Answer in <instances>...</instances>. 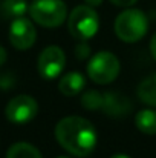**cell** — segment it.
I'll list each match as a JSON object with an SVG mask.
<instances>
[{
	"instance_id": "obj_15",
	"label": "cell",
	"mask_w": 156,
	"mask_h": 158,
	"mask_svg": "<svg viewBox=\"0 0 156 158\" xmlns=\"http://www.w3.org/2000/svg\"><path fill=\"white\" fill-rule=\"evenodd\" d=\"M81 105L87 110H97L103 107V95L98 91H87L81 95Z\"/></svg>"
},
{
	"instance_id": "obj_8",
	"label": "cell",
	"mask_w": 156,
	"mask_h": 158,
	"mask_svg": "<svg viewBox=\"0 0 156 158\" xmlns=\"http://www.w3.org/2000/svg\"><path fill=\"white\" fill-rule=\"evenodd\" d=\"M37 40V31L31 20L25 17H17L9 26V42L14 48L25 51L29 49Z\"/></svg>"
},
{
	"instance_id": "obj_20",
	"label": "cell",
	"mask_w": 156,
	"mask_h": 158,
	"mask_svg": "<svg viewBox=\"0 0 156 158\" xmlns=\"http://www.w3.org/2000/svg\"><path fill=\"white\" fill-rule=\"evenodd\" d=\"M84 2H86V5H89V6H92V8L100 6V5L103 3V0H84Z\"/></svg>"
},
{
	"instance_id": "obj_21",
	"label": "cell",
	"mask_w": 156,
	"mask_h": 158,
	"mask_svg": "<svg viewBox=\"0 0 156 158\" xmlns=\"http://www.w3.org/2000/svg\"><path fill=\"white\" fill-rule=\"evenodd\" d=\"M110 158H130L129 155H126V154H113Z\"/></svg>"
},
{
	"instance_id": "obj_18",
	"label": "cell",
	"mask_w": 156,
	"mask_h": 158,
	"mask_svg": "<svg viewBox=\"0 0 156 158\" xmlns=\"http://www.w3.org/2000/svg\"><path fill=\"white\" fill-rule=\"evenodd\" d=\"M150 52L153 55V58L156 60V32L153 34V37H152V40H150Z\"/></svg>"
},
{
	"instance_id": "obj_22",
	"label": "cell",
	"mask_w": 156,
	"mask_h": 158,
	"mask_svg": "<svg viewBox=\"0 0 156 158\" xmlns=\"http://www.w3.org/2000/svg\"><path fill=\"white\" fill-rule=\"evenodd\" d=\"M60 158H67V157H60Z\"/></svg>"
},
{
	"instance_id": "obj_16",
	"label": "cell",
	"mask_w": 156,
	"mask_h": 158,
	"mask_svg": "<svg viewBox=\"0 0 156 158\" xmlns=\"http://www.w3.org/2000/svg\"><path fill=\"white\" fill-rule=\"evenodd\" d=\"M75 55L78 60H86L87 57H90V46L86 43H80L75 48Z\"/></svg>"
},
{
	"instance_id": "obj_9",
	"label": "cell",
	"mask_w": 156,
	"mask_h": 158,
	"mask_svg": "<svg viewBox=\"0 0 156 158\" xmlns=\"http://www.w3.org/2000/svg\"><path fill=\"white\" fill-rule=\"evenodd\" d=\"M101 110L112 118H124L130 114L132 103L124 94L112 91V92H106L103 95Z\"/></svg>"
},
{
	"instance_id": "obj_10",
	"label": "cell",
	"mask_w": 156,
	"mask_h": 158,
	"mask_svg": "<svg viewBox=\"0 0 156 158\" xmlns=\"http://www.w3.org/2000/svg\"><path fill=\"white\" fill-rule=\"evenodd\" d=\"M84 77L80 72H67L66 75H63L58 81V89L63 95L66 97H72L77 94H81V91L84 89Z\"/></svg>"
},
{
	"instance_id": "obj_14",
	"label": "cell",
	"mask_w": 156,
	"mask_h": 158,
	"mask_svg": "<svg viewBox=\"0 0 156 158\" xmlns=\"http://www.w3.org/2000/svg\"><path fill=\"white\" fill-rule=\"evenodd\" d=\"M6 158H43L40 151L29 144V143H25V141H20V143H15L12 144L9 149H8V154Z\"/></svg>"
},
{
	"instance_id": "obj_6",
	"label": "cell",
	"mask_w": 156,
	"mask_h": 158,
	"mask_svg": "<svg viewBox=\"0 0 156 158\" xmlns=\"http://www.w3.org/2000/svg\"><path fill=\"white\" fill-rule=\"evenodd\" d=\"M37 112H38V105L35 98H32L31 95L14 97L5 109L6 118L15 124H23L31 121L32 118H35Z\"/></svg>"
},
{
	"instance_id": "obj_5",
	"label": "cell",
	"mask_w": 156,
	"mask_h": 158,
	"mask_svg": "<svg viewBox=\"0 0 156 158\" xmlns=\"http://www.w3.org/2000/svg\"><path fill=\"white\" fill-rule=\"evenodd\" d=\"M121 64L116 55L107 51H101L94 55L87 64V75L98 85L112 83L119 74Z\"/></svg>"
},
{
	"instance_id": "obj_12",
	"label": "cell",
	"mask_w": 156,
	"mask_h": 158,
	"mask_svg": "<svg viewBox=\"0 0 156 158\" xmlns=\"http://www.w3.org/2000/svg\"><path fill=\"white\" fill-rule=\"evenodd\" d=\"M29 11L26 0H3L0 5V15L3 19H17L23 17V14Z\"/></svg>"
},
{
	"instance_id": "obj_4",
	"label": "cell",
	"mask_w": 156,
	"mask_h": 158,
	"mask_svg": "<svg viewBox=\"0 0 156 158\" xmlns=\"http://www.w3.org/2000/svg\"><path fill=\"white\" fill-rule=\"evenodd\" d=\"M29 15L45 28H57L66 20L67 8L63 0H32Z\"/></svg>"
},
{
	"instance_id": "obj_17",
	"label": "cell",
	"mask_w": 156,
	"mask_h": 158,
	"mask_svg": "<svg viewBox=\"0 0 156 158\" xmlns=\"http://www.w3.org/2000/svg\"><path fill=\"white\" fill-rule=\"evenodd\" d=\"M115 6H121V8H130L133 6L138 0H110Z\"/></svg>"
},
{
	"instance_id": "obj_1",
	"label": "cell",
	"mask_w": 156,
	"mask_h": 158,
	"mask_svg": "<svg viewBox=\"0 0 156 158\" xmlns=\"http://www.w3.org/2000/svg\"><path fill=\"white\" fill-rule=\"evenodd\" d=\"M58 144L75 157H87L97 146V131L94 124L81 117H64L55 126Z\"/></svg>"
},
{
	"instance_id": "obj_3",
	"label": "cell",
	"mask_w": 156,
	"mask_h": 158,
	"mask_svg": "<svg viewBox=\"0 0 156 158\" xmlns=\"http://www.w3.org/2000/svg\"><path fill=\"white\" fill-rule=\"evenodd\" d=\"M100 19L97 11L89 5H80L72 9L67 19V28L74 39L86 42L98 31Z\"/></svg>"
},
{
	"instance_id": "obj_19",
	"label": "cell",
	"mask_w": 156,
	"mask_h": 158,
	"mask_svg": "<svg viewBox=\"0 0 156 158\" xmlns=\"http://www.w3.org/2000/svg\"><path fill=\"white\" fill-rule=\"evenodd\" d=\"M5 61H6V51H5V48L0 45V66H2Z\"/></svg>"
},
{
	"instance_id": "obj_7",
	"label": "cell",
	"mask_w": 156,
	"mask_h": 158,
	"mask_svg": "<svg viewBox=\"0 0 156 158\" xmlns=\"http://www.w3.org/2000/svg\"><path fill=\"white\" fill-rule=\"evenodd\" d=\"M64 64H66V57L63 49L58 46H48L40 54L37 68L45 80H54L64 69Z\"/></svg>"
},
{
	"instance_id": "obj_2",
	"label": "cell",
	"mask_w": 156,
	"mask_h": 158,
	"mask_svg": "<svg viewBox=\"0 0 156 158\" xmlns=\"http://www.w3.org/2000/svg\"><path fill=\"white\" fill-rule=\"evenodd\" d=\"M149 29V19L147 15L139 11L129 8L118 14L115 20V34L119 40L126 43H133L141 40Z\"/></svg>"
},
{
	"instance_id": "obj_13",
	"label": "cell",
	"mask_w": 156,
	"mask_h": 158,
	"mask_svg": "<svg viewBox=\"0 0 156 158\" xmlns=\"http://www.w3.org/2000/svg\"><path fill=\"white\" fill-rule=\"evenodd\" d=\"M138 97L142 103L149 106H156V74L144 78L138 86Z\"/></svg>"
},
{
	"instance_id": "obj_11",
	"label": "cell",
	"mask_w": 156,
	"mask_h": 158,
	"mask_svg": "<svg viewBox=\"0 0 156 158\" xmlns=\"http://www.w3.org/2000/svg\"><path fill=\"white\" fill-rule=\"evenodd\" d=\"M136 127L147 135H156V110L153 109H142L135 117Z\"/></svg>"
}]
</instances>
